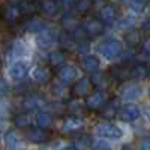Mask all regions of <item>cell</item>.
Instances as JSON below:
<instances>
[{
    "instance_id": "60d3db41",
    "label": "cell",
    "mask_w": 150,
    "mask_h": 150,
    "mask_svg": "<svg viewBox=\"0 0 150 150\" xmlns=\"http://www.w3.org/2000/svg\"><path fill=\"white\" fill-rule=\"evenodd\" d=\"M140 150H150V140L143 141L141 146H140Z\"/></svg>"
},
{
    "instance_id": "e575fe53",
    "label": "cell",
    "mask_w": 150,
    "mask_h": 150,
    "mask_svg": "<svg viewBox=\"0 0 150 150\" xmlns=\"http://www.w3.org/2000/svg\"><path fill=\"white\" fill-rule=\"evenodd\" d=\"M74 147L77 150H90V141L89 138H86V137H78L77 140H75L74 143Z\"/></svg>"
},
{
    "instance_id": "74e56055",
    "label": "cell",
    "mask_w": 150,
    "mask_h": 150,
    "mask_svg": "<svg viewBox=\"0 0 150 150\" xmlns=\"http://www.w3.org/2000/svg\"><path fill=\"white\" fill-rule=\"evenodd\" d=\"M132 27H134V21L131 18H126L125 21L120 23V29L122 30H132Z\"/></svg>"
},
{
    "instance_id": "9c48e42d",
    "label": "cell",
    "mask_w": 150,
    "mask_h": 150,
    "mask_svg": "<svg viewBox=\"0 0 150 150\" xmlns=\"http://www.w3.org/2000/svg\"><path fill=\"white\" fill-rule=\"evenodd\" d=\"M119 117L125 122H135L141 117V110L135 104H126L120 108Z\"/></svg>"
},
{
    "instance_id": "cb8c5ba5",
    "label": "cell",
    "mask_w": 150,
    "mask_h": 150,
    "mask_svg": "<svg viewBox=\"0 0 150 150\" xmlns=\"http://www.w3.org/2000/svg\"><path fill=\"white\" fill-rule=\"evenodd\" d=\"M59 42H60V47L63 48L65 51H72V50H75V47L78 45L77 42L72 39V36L69 35V32L62 33L60 38H59Z\"/></svg>"
},
{
    "instance_id": "277c9868",
    "label": "cell",
    "mask_w": 150,
    "mask_h": 150,
    "mask_svg": "<svg viewBox=\"0 0 150 150\" xmlns=\"http://www.w3.org/2000/svg\"><path fill=\"white\" fill-rule=\"evenodd\" d=\"M86 107L93 111H99L105 104H107V95L104 90H98V92H92L86 99Z\"/></svg>"
},
{
    "instance_id": "d590c367",
    "label": "cell",
    "mask_w": 150,
    "mask_h": 150,
    "mask_svg": "<svg viewBox=\"0 0 150 150\" xmlns=\"http://www.w3.org/2000/svg\"><path fill=\"white\" fill-rule=\"evenodd\" d=\"M53 90H54V95H56V96H59V98L66 96V92H68V89L63 86V83H60V84H54V86H53Z\"/></svg>"
},
{
    "instance_id": "d4e9b609",
    "label": "cell",
    "mask_w": 150,
    "mask_h": 150,
    "mask_svg": "<svg viewBox=\"0 0 150 150\" xmlns=\"http://www.w3.org/2000/svg\"><path fill=\"white\" fill-rule=\"evenodd\" d=\"M90 80H92L95 87H99V90H102V89H105V87L108 86V80L110 78H108V75L104 74V72H95Z\"/></svg>"
},
{
    "instance_id": "9a60e30c",
    "label": "cell",
    "mask_w": 150,
    "mask_h": 150,
    "mask_svg": "<svg viewBox=\"0 0 150 150\" xmlns=\"http://www.w3.org/2000/svg\"><path fill=\"white\" fill-rule=\"evenodd\" d=\"M56 42V33L50 29H44L42 32L38 33V45L42 50L50 48L53 44Z\"/></svg>"
},
{
    "instance_id": "7402d4cb",
    "label": "cell",
    "mask_w": 150,
    "mask_h": 150,
    "mask_svg": "<svg viewBox=\"0 0 150 150\" xmlns=\"http://www.w3.org/2000/svg\"><path fill=\"white\" fill-rule=\"evenodd\" d=\"M35 122H36V126L47 129V128H50L53 125L54 119H53V114H50V112H47V111H41V112L36 114Z\"/></svg>"
},
{
    "instance_id": "ab89813d",
    "label": "cell",
    "mask_w": 150,
    "mask_h": 150,
    "mask_svg": "<svg viewBox=\"0 0 150 150\" xmlns=\"http://www.w3.org/2000/svg\"><path fill=\"white\" fill-rule=\"evenodd\" d=\"M141 29H143L144 32H147V33H150V17H149L147 20H144V23L141 24Z\"/></svg>"
},
{
    "instance_id": "ba28073f",
    "label": "cell",
    "mask_w": 150,
    "mask_h": 150,
    "mask_svg": "<svg viewBox=\"0 0 150 150\" xmlns=\"http://www.w3.org/2000/svg\"><path fill=\"white\" fill-rule=\"evenodd\" d=\"M57 77H59L60 83H63V84L75 83V80L78 78V69L72 65H63L62 68H59Z\"/></svg>"
},
{
    "instance_id": "4316f807",
    "label": "cell",
    "mask_w": 150,
    "mask_h": 150,
    "mask_svg": "<svg viewBox=\"0 0 150 150\" xmlns=\"http://www.w3.org/2000/svg\"><path fill=\"white\" fill-rule=\"evenodd\" d=\"M18 8L21 11V15H33L36 12V3L33 0H23Z\"/></svg>"
},
{
    "instance_id": "30bf717a",
    "label": "cell",
    "mask_w": 150,
    "mask_h": 150,
    "mask_svg": "<svg viewBox=\"0 0 150 150\" xmlns=\"http://www.w3.org/2000/svg\"><path fill=\"white\" fill-rule=\"evenodd\" d=\"M99 18H101V21L104 24H112L117 18H119V9L116 5L112 3H107L101 8V11H99Z\"/></svg>"
},
{
    "instance_id": "f35d334b",
    "label": "cell",
    "mask_w": 150,
    "mask_h": 150,
    "mask_svg": "<svg viewBox=\"0 0 150 150\" xmlns=\"http://www.w3.org/2000/svg\"><path fill=\"white\" fill-rule=\"evenodd\" d=\"M143 51L150 56V38H147V39L143 42Z\"/></svg>"
},
{
    "instance_id": "7dc6e473",
    "label": "cell",
    "mask_w": 150,
    "mask_h": 150,
    "mask_svg": "<svg viewBox=\"0 0 150 150\" xmlns=\"http://www.w3.org/2000/svg\"><path fill=\"white\" fill-rule=\"evenodd\" d=\"M41 150H48V149H41Z\"/></svg>"
},
{
    "instance_id": "6da1fadb",
    "label": "cell",
    "mask_w": 150,
    "mask_h": 150,
    "mask_svg": "<svg viewBox=\"0 0 150 150\" xmlns=\"http://www.w3.org/2000/svg\"><path fill=\"white\" fill-rule=\"evenodd\" d=\"M96 135L102 140L119 141L123 137V131L119 126H116V125L107 123V125H99V126H96Z\"/></svg>"
},
{
    "instance_id": "ee69618b",
    "label": "cell",
    "mask_w": 150,
    "mask_h": 150,
    "mask_svg": "<svg viewBox=\"0 0 150 150\" xmlns=\"http://www.w3.org/2000/svg\"><path fill=\"white\" fill-rule=\"evenodd\" d=\"M60 150H77L74 146H65V147H62Z\"/></svg>"
},
{
    "instance_id": "2e32d148",
    "label": "cell",
    "mask_w": 150,
    "mask_h": 150,
    "mask_svg": "<svg viewBox=\"0 0 150 150\" xmlns=\"http://www.w3.org/2000/svg\"><path fill=\"white\" fill-rule=\"evenodd\" d=\"M131 78V68L126 66H112L110 69V80L125 81Z\"/></svg>"
},
{
    "instance_id": "836d02e7",
    "label": "cell",
    "mask_w": 150,
    "mask_h": 150,
    "mask_svg": "<svg viewBox=\"0 0 150 150\" xmlns=\"http://www.w3.org/2000/svg\"><path fill=\"white\" fill-rule=\"evenodd\" d=\"M5 143L9 149H15L18 146L20 140H18V135L15 134V131H8L5 134Z\"/></svg>"
},
{
    "instance_id": "8992f818",
    "label": "cell",
    "mask_w": 150,
    "mask_h": 150,
    "mask_svg": "<svg viewBox=\"0 0 150 150\" xmlns=\"http://www.w3.org/2000/svg\"><path fill=\"white\" fill-rule=\"evenodd\" d=\"M29 74V65L24 60H18L15 63H12L9 68V77L15 81H23Z\"/></svg>"
},
{
    "instance_id": "52a82bcc",
    "label": "cell",
    "mask_w": 150,
    "mask_h": 150,
    "mask_svg": "<svg viewBox=\"0 0 150 150\" xmlns=\"http://www.w3.org/2000/svg\"><path fill=\"white\" fill-rule=\"evenodd\" d=\"M93 83L90 78H80L74 83L72 86V93L78 98H83V96H89L93 90Z\"/></svg>"
},
{
    "instance_id": "44dd1931",
    "label": "cell",
    "mask_w": 150,
    "mask_h": 150,
    "mask_svg": "<svg viewBox=\"0 0 150 150\" xmlns=\"http://www.w3.org/2000/svg\"><path fill=\"white\" fill-rule=\"evenodd\" d=\"M140 96H141V87L140 86L131 84V86L125 87V90H123V99H125V101L134 102L135 99H138Z\"/></svg>"
},
{
    "instance_id": "7c38bea8",
    "label": "cell",
    "mask_w": 150,
    "mask_h": 150,
    "mask_svg": "<svg viewBox=\"0 0 150 150\" xmlns=\"http://www.w3.org/2000/svg\"><path fill=\"white\" fill-rule=\"evenodd\" d=\"M120 101L119 99H110V101H107V104L101 108V116L104 119H114L116 116H119V112H120Z\"/></svg>"
},
{
    "instance_id": "4dcf8cb0",
    "label": "cell",
    "mask_w": 150,
    "mask_h": 150,
    "mask_svg": "<svg viewBox=\"0 0 150 150\" xmlns=\"http://www.w3.org/2000/svg\"><path fill=\"white\" fill-rule=\"evenodd\" d=\"M69 35L72 36V39L75 41V42H84V39L87 38V33H86V30H84V27L83 26H77V27H74L71 32H69Z\"/></svg>"
},
{
    "instance_id": "d6986e66",
    "label": "cell",
    "mask_w": 150,
    "mask_h": 150,
    "mask_svg": "<svg viewBox=\"0 0 150 150\" xmlns=\"http://www.w3.org/2000/svg\"><path fill=\"white\" fill-rule=\"evenodd\" d=\"M44 104H45L44 98L39 96V95H29V96H26V99L23 101V107L26 108V110H29V111L41 108Z\"/></svg>"
},
{
    "instance_id": "f1b7e54d",
    "label": "cell",
    "mask_w": 150,
    "mask_h": 150,
    "mask_svg": "<svg viewBox=\"0 0 150 150\" xmlns=\"http://www.w3.org/2000/svg\"><path fill=\"white\" fill-rule=\"evenodd\" d=\"M74 11L78 12V14H87L92 8V0H77L74 2Z\"/></svg>"
},
{
    "instance_id": "4fadbf2b",
    "label": "cell",
    "mask_w": 150,
    "mask_h": 150,
    "mask_svg": "<svg viewBox=\"0 0 150 150\" xmlns=\"http://www.w3.org/2000/svg\"><path fill=\"white\" fill-rule=\"evenodd\" d=\"M27 138L32 141V143H36V144H42V143H47L50 140V132L44 128H30L27 131Z\"/></svg>"
},
{
    "instance_id": "ffe728a7",
    "label": "cell",
    "mask_w": 150,
    "mask_h": 150,
    "mask_svg": "<svg viewBox=\"0 0 150 150\" xmlns=\"http://www.w3.org/2000/svg\"><path fill=\"white\" fill-rule=\"evenodd\" d=\"M68 56H66V51H54L48 56V63L51 68H62L65 65Z\"/></svg>"
},
{
    "instance_id": "1f68e13d",
    "label": "cell",
    "mask_w": 150,
    "mask_h": 150,
    "mask_svg": "<svg viewBox=\"0 0 150 150\" xmlns=\"http://www.w3.org/2000/svg\"><path fill=\"white\" fill-rule=\"evenodd\" d=\"M30 116L27 114V112H21V114H17L14 117V125L15 128H27L30 125Z\"/></svg>"
},
{
    "instance_id": "c3c4849f",
    "label": "cell",
    "mask_w": 150,
    "mask_h": 150,
    "mask_svg": "<svg viewBox=\"0 0 150 150\" xmlns=\"http://www.w3.org/2000/svg\"><path fill=\"white\" fill-rule=\"evenodd\" d=\"M149 95H150V93H149Z\"/></svg>"
},
{
    "instance_id": "5b68a950",
    "label": "cell",
    "mask_w": 150,
    "mask_h": 150,
    "mask_svg": "<svg viewBox=\"0 0 150 150\" xmlns=\"http://www.w3.org/2000/svg\"><path fill=\"white\" fill-rule=\"evenodd\" d=\"M0 17H2V20L9 24V26H12V24L18 23V20L23 17L21 15V11L17 5H6L2 8V11H0Z\"/></svg>"
},
{
    "instance_id": "7a4b0ae2",
    "label": "cell",
    "mask_w": 150,
    "mask_h": 150,
    "mask_svg": "<svg viewBox=\"0 0 150 150\" xmlns=\"http://www.w3.org/2000/svg\"><path fill=\"white\" fill-rule=\"evenodd\" d=\"M99 51H101V54L105 59L112 60V59H116V57H119L122 54L123 44L119 39H107L105 42H102L101 48H99Z\"/></svg>"
},
{
    "instance_id": "f6af8a7d",
    "label": "cell",
    "mask_w": 150,
    "mask_h": 150,
    "mask_svg": "<svg viewBox=\"0 0 150 150\" xmlns=\"http://www.w3.org/2000/svg\"><path fill=\"white\" fill-rule=\"evenodd\" d=\"M146 114H147V119H149V120H150V107H149V108H147V111H146Z\"/></svg>"
},
{
    "instance_id": "e0dca14e",
    "label": "cell",
    "mask_w": 150,
    "mask_h": 150,
    "mask_svg": "<svg viewBox=\"0 0 150 150\" xmlns=\"http://www.w3.org/2000/svg\"><path fill=\"white\" fill-rule=\"evenodd\" d=\"M41 11L48 17H56L60 12V5L57 0H41Z\"/></svg>"
},
{
    "instance_id": "bcb514c9",
    "label": "cell",
    "mask_w": 150,
    "mask_h": 150,
    "mask_svg": "<svg viewBox=\"0 0 150 150\" xmlns=\"http://www.w3.org/2000/svg\"><path fill=\"white\" fill-rule=\"evenodd\" d=\"M147 77H149V78H150V68H149V69H147Z\"/></svg>"
},
{
    "instance_id": "8fae6325",
    "label": "cell",
    "mask_w": 150,
    "mask_h": 150,
    "mask_svg": "<svg viewBox=\"0 0 150 150\" xmlns=\"http://www.w3.org/2000/svg\"><path fill=\"white\" fill-rule=\"evenodd\" d=\"M83 27L87 33V36H90V38H95L98 35H101L104 32V27H105V24L101 21V18H89L84 24H83Z\"/></svg>"
},
{
    "instance_id": "5bb4252c",
    "label": "cell",
    "mask_w": 150,
    "mask_h": 150,
    "mask_svg": "<svg viewBox=\"0 0 150 150\" xmlns=\"http://www.w3.org/2000/svg\"><path fill=\"white\" fill-rule=\"evenodd\" d=\"M80 65L81 68L87 72V74H95L99 72V68H101V62H99L98 57L95 56H89V54H84L80 60Z\"/></svg>"
},
{
    "instance_id": "3957f363",
    "label": "cell",
    "mask_w": 150,
    "mask_h": 150,
    "mask_svg": "<svg viewBox=\"0 0 150 150\" xmlns=\"http://www.w3.org/2000/svg\"><path fill=\"white\" fill-rule=\"evenodd\" d=\"M84 125H86V122L80 116H69L63 120L60 129L65 134H75V132H80L84 128Z\"/></svg>"
},
{
    "instance_id": "8d00e7d4",
    "label": "cell",
    "mask_w": 150,
    "mask_h": 150,
    "mask_svg": "<svg viewBox=\"0 0 150 150\" xmlns=\"http://www.w3.org/2000/svg\"><path fill=\"white\" fill-rule=\"evenodd\" d=\"M9 92H11V87H9L8 81H6V80H3V78H0V98L6 96Z\"/></svg>"
},
{
    "instance_id": "603a6c76",
    "label": "cell",
    "mask_w": 150,
    "mask_h": 150,
    "mask_svg": "<svg viewBox=\"0 0 150 150\" xmlns=\"http://www.w3.org/2000/svg\"><path fill=\"white\" fill-rule=\"evenodd\" d=\"M44 29H47V24L44 23V20L38 18V17L30 18V20L26 23V30H27V32H32V33H39V32H42Z\"/></svg>"
},
{
    "instance_id": "b9f144b4",
    "label": "cell",
    "mask_w": 150,
    "mask_h": 150,
    "mask_svg": "<svg viewBox=\"0 0 150 150\" xmlns=\"http://www.w3.org/2000/svg\"><path fill=\"white\" fill-rule=\"evenodd\" d=\"M93 150H112V149L110 146H107V144H98V146H95Z\"/></svg>"
},
{
    "instance_id": "484cf974",
    "label": "cell",
    "mask_w": 150,
    "mask_h": 150,
    "mask_svg": "<svg viewBox=\"0 0 150 150\" xmlns=\"http://www.w3.org/2000/svg\"><path fill=\"white\" fill-rule=\"evenodd\" d=\"M147 77V68L141 63L134 65L131 68V78L132 80H144Z\"/></svg>"
},
{
    "instance_id": "f546056e",
    "label": "cell",
    "mask_w": 150,
    "mask_h": 150,
    "mask_svg": "<svg viewBox=\"0 0 150 150\" xmlns=\"http://www.w3.org/2000/svg\"><path fill=\"white\" fill-rule=\"evenodd\" d=\"M147 3H149V0H129L128 8L132 12H135V14H141V12L146 9Z\"/></svg>"
},
{
    "instance_id": "d6a6232c",
    "label": "cell",
    "mask_w": 150,
    "mask_h": 150,
    "mask_svg": "<svg viewBox=\"0 0 150 150\" xmlns=\"http://www.w3.org/2000/svg\"><path fill=\"white\" fill-rule=\"evenodd\" d=\"M86 108H87V107H86V104L78 102V101H72V102H69V104H68V111L71 112L72 116H80Z\"/></svg>"
},
{
    "instance_id": "7bdbcfd3",
    "label": "cell",
    "mask_w": 150,
    "mask_h": 150,
    "mask_svg": "<svg viewBox=\"0 0 150 150\" xmlns=\"http://www.w3.org/2000/svg\"><path fill=\"white\" fill-rule=\"evenodd\" d=\"M8 2H9L11 5H20V3L23 2V0H8Z\"/></svg>"
},
{
    "instance_id": "83f0119b",
    "label": "cell",
    "mask_w": 150,
    "mask_h": 150,
    "mask_svg": "<svg viewBox=\"0 0 150 150\" xmlns=\"http://www.w3.org/2000/svg\"><path fill=\"white\" fill-rule=\"evenodd\" d=\"M125 42H126L129 47H137L140 44V33L137 32V30H128L126 33H125Z\"/></svg>"
},
{
    "instance_id": "ac0fdd59",
    "label": "cell",
    "mask_w": 150,
    "mask_h": 150,
    "mask_svg": "<svg viewBox=\"0 0 150 150\" xmlns=\"http://www.w3.org/2000/svg\"><path fill=\"white\" fill-rule=\"evenodd\" d=\"M51 69L47 68V66H38L33 71V80L39 84H45L51 80Z\"/></svg>"
}]
</instances>
